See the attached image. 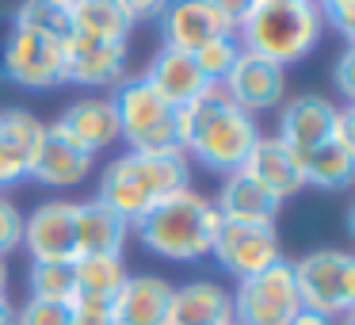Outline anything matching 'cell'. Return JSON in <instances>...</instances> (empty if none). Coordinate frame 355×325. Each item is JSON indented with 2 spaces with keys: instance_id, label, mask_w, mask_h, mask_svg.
Returning a JSON list of instances; mask_svg holds the SVG:
<instances>
[{
  "instance_id": "74e56055",
  "label": "cell",
  "mask_w": 355,
  "mask_h": 325,
  "mask_svg": "<svg viewBox=\"0 0 355 325\" xmlns=\"http://www.w3.org/2000/svg\"><path fill=\"white\" fill-rule=\"evenodd\" d=\"M0 325H16V302L8 294H0Z\"/></svg>"
},
{
  "instance_id": "7402d4cb",
  "label": "cell",
  "mask_w": 355,
  "mask_h": 325,
  "mask_svg": "<svg viewBox=\"0 0 355 325\" xmlns=\"http://www.w3.org/2000/svg\"><path fill=\"white\" fill-rule=\"evenodd\" d=\"M96 157L85 153L80 146H73L65 134H58L54 126L46 123V134H42V146L35 153L31 165V180L42 188H73L92 172Z\"/></svg>"
},
{
  "instance_id": "1f68e13d",
  "label": "cell",
  "mask_w": 355,
  "mask_h": 325,
  "mask_svg": "<svg viewBox=\"0 0 355 325\" xmlns=\"http://www.w3.org/2000/svg\"><path fill=\"white\" fill-rule=\"evenodd\" d=\"M317 12L329 27H336L340 39H355V0H317Z\"/></svg>"
},
{
  "instance_id": "277c9868",
  "label": "cell",
  "mask_w": 355,
  "mask_h": 325,
  "mask_svg": "<svg viewBox=\"0 0 355 325\" xmlns=\"http://www.w3.org/2000/svg\"><path fill=\"white\" fill-rule=\"evenodd\" d=\"M324 35V19L317 12V0H260L248 19L237 27L241 50L256 58H268L275 65L306 62Z\"/></svg>"
},
{
  "instance_id": "484cf974",
  "label": "cell",
  "mask_w": 355,
  "mask_h": 325,
  "mask_svg": "<svg viewBox=\"0 0 355 325\" xmlns=\"http://www.w3.org/2000/svg\"><path fill=\"white\" fill-rule=\"evenodd\" d=\"M126 260L115 253H96V256H77L73 260V283L77 294H92V299H115V291L123 287Z\"/></svg>"
},
{
  "instance_id": "4fadbf2b",
  "label": "cell",
  "mask_w": 355,
  "mask_h": 325,
  "mask_svg": "<svg viewBox=\"0 0 355 325\" xmlns=\"http://www.w3.org/2000/svg\"><path fill=\"white\" fill-rule=\"evenodd\" d=\"M340 108L321 92H302L294 100H283L279 108V134L275 138L283 146H291L294 153H309V149L332 142V126H336Z\"/></svg>"
},
{
  "instance_id": "44dd1931",
  "label": "cell",
  "mask_w": 355,
  "mask_h": 325,
  "mask_svg": "<svg viewBox=\"0 0 355 325\" xmlns=\"http://www.w3.org/2000/svg\"><path fill=\"white\" fill-rule=\"evenodd\" d=\"M210 203H214V210H218L222 222H256V226H268V222L275 226L279 207H283V203H279L268 188L256 184L245 169L222 176V192H218Z\"/></svg>"
},
{
  "instance_id": "ab89813d",
  "label": "cell",
  "mask_w": 355,
  "mask_h": 325,
  "mask_svg": "<svg viewBox=\"0 0 355 325\" xmlns=\"http://www.w3.org/2000/svg\"><path fill=\"white\" fill-rule=\"evenodd\" d=\"M62 4H69V8H73V4H80V0H62Z\"/></svg>"
},
{
  "instance_id": "d6986e66",
  "label": "cell",
  "mask_w": 355,
  "mask_h": 325,
  "mask_svg": "<svg viewBox=\"0 0 355 325\" xmlns=\"http://www.w3.org/2000/svg\"><path fill=\"white\" fill-rule=\"evenodd\" d=\"M241 169H245L260 188H268L279 203L291 199V195H298L302 188H306L298 153H294L291 146H283L275 134H260V138H256V146H252V153L245 157V165H241Z\"/></svg>"
},
{
  "instance_id": "836d02e7",
  "label": "cell",
  "mask_w": 355,
  "mask_h": 325,
  "mask_svg": "<svg viewBox=\"0 0 355 325\" xmlns=\"http://www.w3.org/2000/svg\"><path fill=\"white\" fill-rule=\"evenodd\" d=\"M207 4H210V12H214V16L222 19L233 35H237V27L248 19V12L256 8V0H207Z\"/></svg>"
},
{
  "instance_id": "9a60e30c",
  "label": "cell",
  "mask_w": 355,
  "mask_h": 325,
  "mask_svg": "<svg viewBox=\"0 0 355 325\" xmlns=\"http://www.w3.org/2000/svg\"><path fill=\"white\" fill-rule=\"evenodd\" d=\"M172 283L164 276L130 272L111 299V325H168Z\"/></svg>"
},
{
  "instance_id": "30bf717a",
  "label": "cell",
  "mask_w": 355,
  "mask_h": 325,
  "mask_svg": "<svg viewBox=\"0 0 355 325\" xmlns=\"http://www.w3.org/2000/svg\"><path fill=\"white\" fill-rule=\"evenodd\" d=\"M126 62H130L126 42H96L73 35L62 47V85L115 88L126 77Z\"/></svg>"
},
{
  "instance_id": "e0dca14e",
  "label": "cell",
  "mask_w": 355,
  "mask_h": 325,
  "mask_svg": "<svg viewBox=\"0 0 355 325\" xmlns=\"http://www.w3.org/2000/svg\"><path fill=\"white\" fill-rule=\"evenodd\" d=\"M141 81H146L172 111L195 103L210 88L207 77L199 73V65H195V58L184 54V50H172V47H161L149 58V65L141 69Z\"/></svg>"
},
{
  "instance_id": "e575fe53",
  "label": "cell",
  "mask_w": 355,
  "mask_h": 325,
  "mask_svg": "<svg viewBox=\"0 0 355 325\" xmlns=\"http://www.w3.org/2000/svg\"><path fill=\"white\" fill-rule=\"evenodd\" d=\"M352 69H355V50L347 47L344 54L336 58V69H332V81H336V88H340V96H344V103L355 100V77H352Z\"/></svg>"
},
{
  "instance_id": "5bb4252c",
  "label": "cell",
  "mask_w": 355,
  "mask_h": 325,
  "mask_svg": "<svg viewBox=\"0 0 355 325\" xmlns=\"http://www.w3.org/2000/svg\"><path fill=\"white\" fill-rule=\"evenodd\" d=\"M42 134H46V123L27 108L0 111V195L16 188L19 180H31V165L42 146Z\"/></svg>"
},
{
  "instance_id": "7c38bea8",
  "label": "cell",
  "mask_w": 355,
  "mask_h": 325,
  "mask_svg": "<svg viewBox=\"0 0 355 325\" xmlns=\"http://www.w3.org/2000/svg\"><path fill=\"white\" fill-rule=\"evenodd\" d=\"M31 264H73V203L69 199H46L24 215V241Z\"/></svg>"
},
{
  "instance_id": "ac0fdd59",
  "label": "cell",
  "mask_w": 355,
  "mask_h": 325,
  "mask_svg": "<svg viewBox=\"0 0 355 325\" xmlns=\"http://www.w3.org/2000/svg\"><path fill=\"white\" fill-rule=\"evenodd\" d=\"M157 24H161V47L184 50V54H195L202 42L218 39V35H233L210 12L207 0H168L164 12L157 16Z\"/></svg>"
},
{
  "instance_id": "d4e9b609",
  "label": "cell",
  "mask_w": 355,
  "mask_h": 325,
  "mask_svg": "<svg viewBox=\"0 0 355 325\" xmlns=\"http://www.w3.org/2000/svg\"><path fill=\"white\" fill-rule=\"evenodd\" d=\"M302 161V176L306 188H321V192H344L355 180V153L336 142H324V146L309 149L298 157Z\"/></svg>"
},
{
  "instance_id": "4dcf8cb0",
  "label": "cell",
  "mask_w": 355,
  "mask_h": 325,
  "mask_svg": "<svg viewBox=\"0 0 355 325\" xmlns=\"http://www.w3.org/2000/svg\"><path fill=\"white\" fill-rule=\"evenodd\" d=\"M19 241H24V210L8 195H0V260L8 253H16Z\"/></svg>"
},
{
  "instance_id": "d590c367",
  "label": "cell",
  "mask_w": 355,
  "mask_h": 325,
  "mask_svg": "<svg viewBox=\"0 0 355 325\" xmlns=\"http://www.w3.org/2000/svg\"><path fill=\"white\" fill-rule=\"evenodd\" d=\"M123 4L130 8V16L141 24V19H157V16H161L168 0H123Z\"/></svg>"
},
{
  "instance_id": "83f0119b",
  "label": "cell",
  "mask_w": 355,
  "mask_h": 325,
  "mask_svg": "<svg viewBox=\"0 0 355 325\" xmlns=\"http://www.w3.org/2000/svg\"><path fill=\"white\" fill-rule=\"evenodd\" d=\"M27 299H46V302H69L77 294L73 283V264H31L27 272Z\"/></svg>"
},
{
  "instance_id": "3957f363",
  "label": "cell",
  "mask_w": 355,
  "mask_h": 325,
  "mask_svg": "<svg viewBox=\"0 0 355 325\" xmlns=\"http://www.w3.org/2000/svg\"><path fill=\"white\" fill-rule=\"evenodd\" d=\"M187 184H191V161L184 153L149 157L126 149L103 169L96 199L107 210H115L119 218H126V222H138L161 199H168L172 192H180Z\"/></svg>"
},
{
  "instance_id": "7a4b0ae2",
  "label": "cell",
  "mask_w": 355,
  "mask_h": 325,
  "mask_svg": "<svg viewBox=\"0 0 355 325\" xmlns=\"http://www.w3.org/2000/svg\"><path fill=\"white\" fill-rule=\"evenodd\" d=\"M218 210L210 203V195H202L199 188H180L168 199H161L149 215H141L138 222H130V230L138 233V241L153 256L172 264H199L202 256H210L218 233Z\"/></svg>"
},
{
  "instance_id": "f546056e",
  "label": "cell",
  "mask_w": 355,
  "mask_h": 325,
  "mask_svg": "<svg viewBox=\"0 0 355 325\" xmlns=\"http://www.w3.org/2000/svg\"><path fill=\"white\" fill-rule=\"evenodd\" d=\"M16 325H73L69 302L27 299L24 306H16Z\"/></svg>"
},
{
  "instance_id": "8d00e7d4",
  "label": "cell",
  "mask_w": 355,
  "mask_h": 325,
  "mask_svg": "<svg viewBox=\"0 0 355 325\" xmlns=\"http://www.w3.org/2000/svg\"><path fill=\"white\" fill-rule=\"evenodd\" d=\"M291 325H336V322L324 317V314H313V310H298V314L291 317Z\"/></svg>"
},
{
  "instance_id": "ffe728a7",
  "label": "cell",
  "mask_w": 355,
  "mask_h": 325,
  "mask_svg": "<svg viewBox=\"0 0 355 325\" xmlns=\"http://www.w3.org/2000/svg\"><path fill=\"white\" fill-rule=\"evenodd\" d=\"M130 238V222L107 210L100 199H80L73 203V249L77 256L96 253H115L123 256V245Z\"/></svg>"
},
{
  "instance_id": "cb8c5ba5",
  "label": "cell",
  "mask_w": 355,
  "mask_h": 325,
  "mask_svg": "<svg viewBox=\"0 0 355 325\" xmlns=\"http://www.w3.org/2000/svg\"><path fill=\"white\" fill-rule=\"evenodd\" d=\"M138 19L123 0H80L73 4V35L96 42H130Z\"/></svg>"
},
{
  "instance_id": "60d3db41",
  "label": "cell",
  "mask_w": 355,
  "mask_h": 325,
  "mask_svg": "<svg viewBox=\"0 0 355 325\" xmlns=\"http://www.w3.org/2000/svg\"><path fill=\"white\" fill-rule=\"evenodd\" d=\"M230 325H237V322H230Z\"/></svg>"
},
{
  "instance_id": "5b68a950",
  "label": "cell",
  "mask_w": 355,
  "mask_h": 325,
  "mask_svg": "<svg viewBox=\"0 0 355 325\" xmlns=\"http://www.w3.org/2000/svg\"><path fill=\"white\" fill-rule=\"evenodd\" d=\"M107 100H111V108H115L119 134H123V142L134 153H149V157L184 153L176 111H172L141 77H123L111 88Z\"/></svg>"
},
{
  "instance_id": "8992f818",
  "label": "cell",
  "mask_w": 355,
  "mask_h": 325,
  "mask_svg": "<svg viewBox=\"0 0 355 325\" xmlns=\"http://www.w3.org/2000/svg\"><path fill=\"white\" fill-rule=\"evenodd\" d=\"M291 268L302 310L324 314L332 322L355 314V256L347 249H313V253L291 260Z\"/></svg>"
},
{
  "instance_id": "f35d334b",
  "label": "cell",
  "mask_w": 355,
  "mask_h": 325,
  "mask_svg": "<svg viewBox=\"0 0 355 325\" xmlns=\"http://www.w3.org/2000/svg\"><path fill=\"white\" fill-rule=\"evenodd\" d=\"M0 294H8V264L0 260Z\"/></svg>"
},
{
  "instance_id": "ba28073f",
  "label": "cell",
  "mask_w": 355,
  "mask_h": 325,
  "mask_svg": "<svg viewBox=\"0 0 355 325\" xmlns=\"http://www.w3.org/2000/svg\"><path fill=\"white\" fill-rule=\"evenodd\" d=\"M230 302L237 325H291V317L302 310L291 260L283 256L271 268L237 279V287L230 291Z\"/></svg>"
},
{
  "instance_id": "8fae6325",
  "label": "cell",
  "mask_w": 355,
  "mask_h": 325,
  "mask_svg": "<svg viewBox=\"0 0 355 325\" xmlns=\"http://www.w3.org/2000/svg\"><path fill=\"white\" fill-rule=\"evenodd\" d=\"M222 88L241 111H248V115L256 119V115H263V111L283 108L286 69L275 62H268V58H256V54H248V50H241L233 69H230V77L222 81Z\"/></svg>"
},
{
  "instance_id": "2e32d148",
  "label": "cell",
  "mask_w": 355,
  "mask_h": 325,
  "mask_svg": "<svg viewBox=\"0 0 355 325\" xmlns=\"http://www.w3.org/2000/svg\"><path fill=\"white\" fill-rule=\"evenodd\" d=\"M58 134H65V138L73 142V146H80L85 153H100V149H111L123 134H119V119H115V108H111L107 96H80V100H73L69 108H62V115L54 119Z\"/></svg>"
},
{
  "instance_id": "b9f144b4",
  "label": "cell",
  "mask_w": 355,
  "mask_h": 325,
  "mask_svg": "<svg viewBox=\"0 0 355 325\" xmlns=\"http://www.w3.org/2000/svg\"><path fill=\"white\" fill-rule=\"evenodd\" d=\"M256 4H260V0H256Z\"/></svg>"
},
{
  "instance_id": "52a82bcc",
  "label": "cell",
  "mask_w": 355,
  "mask_h": 325,
  "mask_svg": "<svg viewBox=\"0 0 355 325\" xmlns=\"http://www.w3.org/2000/svg\"><path fill=\"white\" fill-rule=\"evenodd\" d=\"M0 81L27 92L62 85V42L27 31L12 16H0Z\"/></svg>"
},
{
  "instance_id": "6da1fadb",
  "label": "cell",
  "mask_w": 355,
  "mask_h": 325,
  "mask_svg": "<svg viewBox=\"0 0 355 325\" xmlns=\"http://www.w3.org/2000/svg\"><path fill=\"white\" fill-rule=\"evenodd\" d=\"M180 123V142H184V157L195 165H202L207 172L230 176L245 165V157L252 153L256 138H260V123L248 111H241L237 103L225 96L222 85H210L195 103L176 111Z\"/></svg>"
},
{
  "instance_id": "d6a6232c",
  "label": "cell",
  "mask_w": 355,
  "mask_h": 325,
  "mask_svg": "<svg viewBox=\"0 0 355 325\" xmlns=\"http://www.w3.org/2000/svg\"><path fill=\"white\" fill-rule=\"evenodd\" d=\"M73 325H111V299H92V294H73L69 299Z\"/></svg>"
},
{
  "instance_id": "9c48e42d",
  "label": "cell",
  "mask_w": 355,
  "mask_h": 325,
  "mask_svg": "<svg viewBox=\"0 0 355 325\" xmlns=\"http://www.w3.org/2000/svg\"><path fill=\"white\" fill-rule=\"evenodd\" d=\"M210 256L218 260V268L230 272L233 279H248L256 272L271 268L275 260H283V241H279L275 226H256V222H218Z\"/></svg>"
},
{
  "instance_id": "4316f807",
  "label": "cell",
  "mask_w": 355,
  "mask_h": 325,
  "mask_svg": "<svg viewBox=\"0 0 355 325\" xmlns=\"http://www.w3.org/2000/svg\"><path fill=\"white\" fill-rule=\"evenodd\" d=\"M19 27L42 35V39H54V42H69L73 39V8L62 4V0H19V8L12 12Z\"/></svg>"
},
{
  "instance_id": "603a6c76",
  "label": "cell",
  "mask_w": 355,
  "mask_h": 325,
  "mask_svg": "<svg viewBox=\"0 0 355 325\" xmlns=\"http://www.w3.org/2000/svg\"><path fill=\"white\" fill-rule=\"evenodd\" d=\"M233 302L230 291L214 279H191V283L172 287L168 325H230Z\"/></svg>"
},
{
  "instance_id": "f1b7e54d",
  "label": "cell",
  "mask_w": 355,
  "mask_h": 325,
  "mask_svg": "<svg viewBox=\"0 0 355 325\" xmlns=\"http://www.w3.org/2000/svg\"><path fill=\"white\" fill-rule=\"evenodd\" d=\"M237 54H241L237 35H218V39L202 42V47L195 50L191 58H195V65H199V73L207 77V85H222V81L230 77Z\"/></svg>"
}]
</instances>
